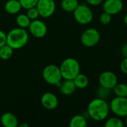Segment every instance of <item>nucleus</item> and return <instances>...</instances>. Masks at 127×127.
Wrapping results in <instances>:
<instances>
[{
  "mask_svg": "<svg viewBox=\"0 0 127 127\" xmlns=\"http://www.w3.org/2000/svg\"><path fill=\"white\" fill-rule=\"evenodd\" d=\"M110 112L109 104L106 100L96 97L91 100L87 107V113L90 118L95 121L106 120Z\"/></svg>",
  "mask_w": 127,
  "mask_h": 127,
  "instance_id": "obj_1",
  "label": "nucleus"
},
{
  "mask_svg": "<svg viewBox=\"0 0 127 127\" xmlns=\"http://www.w3.org/2000/svg\"><path fill=\"white\" fill-rule=\"evenodd\" d=\"M29 36L25 28H16L10 30L7 34V44L13 50L23 48L28 42Z\"/></svg>",
  "mask_w": 127,
  "mask_h": 127,
  "instance_id": "obj_2",
  "label": "nucleus"
},
{
  "mask_svg": "<svg viewBox=\"0 0 127 127\" xmlns=\"http://www.w3.org/2000/svg\"><path fill=\"white\" fill-rule=\"evenodd\" d=\"M60 71L64 80H74V77L80 73V65L79 62L71 57L64 60L60 66Z\"/></svg>",
  "mask_w": 127,
  "mask_h": 127,
  "instance_id": "obj_3",
  "label": "nucleus"
},
{
  "mask_svg": "<svg viewBox=\"0 0 127 127\" xmlns=\"http://www.w3.org/2000/svg\"><path fill=\"white\" fill-rule=\"evenodd\" d=\"M42 77L47 83L57 87L60 86L63 79L60 68L56 65H46L42 71Z\"/></svg>",
  "mask_w": 127,
  "mask_h": 127,
  "instance_id": "obj_4",
  "label": "nucleus"
},
{
  "mask_svg": "<svg viewBox=\"0 0 127 127\" xmlns=\"http://www.w3.org/2000/svg\"><path fill=\"white\" fill-rule=\"evenodd\" d=\"M73 13L74 19L80 25H88L92 22L94 18L92 9L86 4H79Z\"/></svg>",
  "mask_w": 127,
  "mask_h": 127,
  "instance_id": "obj_5",
  "label": "nucleus"
},
{
  "mask_svg": "<svg viewBox=\"0 0 127 127\" xmlns=\"http://www.w3.org/2000/svg\"><path fill=\"white\" fill-rule=\"evenodd\" d=\"M100 39V34L99 31L93 28H88L83 31L81 35V43L87 48H92L98 44Z\"/></svg>",
  "mask_w": 127,
  "mask_h": 127,
  "instance_id": "obj_6",
  "label": "nucleus"
},
{
  "mask_svg": "<svg viewBox=\"0 0 127 127\" xmlns=\"http://www.w3.org/2000/svg\"><path fill=\"white\" fill-rule=\"evenodd\" d=\"M109 108L110 111L116 116L125 118L127 115V97L116 96L111 100Z\"/></svg>",
  "mask_w": 127,
  "mask_h": 127,
  "instance_id": "obj_7",
  "label": "nucleus"
},
{
  "mask_svg": "<svg viewBox=\"0 0 127 127\" xmlns=\"http://www.w3.org/2000/svg\"><path fill=\"white\" fill-rule=\"evenodd\" d=\"M36 7L40 16L48 18L54 13L56 10V3L54 0H39Z\"/></svg>",
  "mask_w": 127,
  "mask_h": 127,
  "instance_id": "obj_8",
  "label": "nucleus"
},
{
  "mask_svg": "<svg viewBox=\"0 0 127 127\" xmlns=\"http://www.w3.org/2000/svg\"><path fill=\"white\" fill-rule=\"evenodd\" d=\"M98 80L100 86L111 90H112L118 83L117 75L110 71H105L102 72L99 76Z\"/></svg>",
  "mask_w": 127,
  "mask_h": 127,
  "instance_id": "obj_9",
  "label": "nucleus"
},
{
  "mask_svg": "<svg viewBox=\"0 0 127 127\" xmlns=\"http://www.w3.org/2000/svg\"><path fill=\"white\" fill-rule=\"evenodd\" d=\"M28 28L31 34L36 38L44 37L48 31L45 23L41 20H39L38 19L31 20Z\"/></svg>",
  "mask_w": 127,
  "mask_h": 127,
  "instance_id": "obj_10",
  "label": "nucleus"
},
{
  "mask_svg": "<svg viewBox=\"0 0 127 127\" xmlns=\"http://www.w3.org/2000/svg\"><path fill=\"white\" fill-rule=\"evenodd\" d=\"M124 7L122 0H105L103 4V11L114 16L119 13Z\"/></svg>",
  "mask_w": 127,
  "mask_h": 127,
  "instance_id": "obj_11",
  "label": "nucleus"
},
{
  "mask_svg": "<svg viewBox=\"0 0 127 127\" xmlns=\"http://www.w3.org/2000/svg\"><path fill=\"white\" fill-rule=\"evenodd\" d=\"M41 103L45 109L54 110L58 106V98L54 93L46 92L41 97Z\"/></svg>",
  "mask_w": 127,
  "mask_h": 127,
  "instance_id": "obj_12",
  "label": "nucleus"
},
{
  "mask_svg": "<svg viewBox=\"0 0 127 127\" xmlns=\"http://www.w3.org/2000/svg\"><path fill=\"white\" fill-rule=\"evenodd\" d=\"M1 123L4 127H16L19 125L18 118L11 112H5L1 116Z\"/></svg>",
  "mask_w": 127,
  "mask_h": 127,
  "instance_id": "obj_13",
  "label": "nucleus"
},
{
  "mask_svg": "<svg viewBox=\"0 0 127 127\" xmlns=\"http://www.w3.org/2000/svg\"><path fill=\"white\" fill-rule=\"evenodd\" d=\"M76 89L77 87L73 80H65L63 82H61L60 86V92L64 95H72L75 92Z\"/></svg>",
  "mask_w": 127,
  "mask_h": 127,
  "instance_id": "obj_14",
  "label": "nucleus"
},
{
  "mask_svg": "<svg viewBox=\"0 0 127 127\" xmlns=\"http://www.w3.org/2000/svg\"><path fill=\"white\" fill-rule=\"evenodd\" d=\"M22 8L19 0H8L4 4L5 11L11 15L18 13Z\"/></svg>",
  "mask_w": 127,
  "mask_h": 127,
  "instance_id": "obj_15",
  "label": "nucleus"
},
{
  "mask_svg": "<svg viewBox=\"0 0 127 127\" xmlns=\"http://www.w3.org/2000/svg\"><path fill=\"white\" fill-rule=\"evenodd\" d=\"M73 80L74 82L77 89H83L86 88L89 86V83L88 77L86 74L81 73H79Z\"/></svg>",
  "mask_w": 127,
  "mask_h": 127,
  "instance_id": "obj_16",
  "label": "nucleus"
},
{
  "mask_svg": "<svg viewBox=\"0 0 127 127\" xmlns=\"http://www.w3.org/2000/svg\"><path fill=\"white\" fill-rule=\"evenodd\" d=\"M69 126L71 127H86L87 120L82 115H76L71 118Z\"/></svg>",
  "mask_w": 127,
  "mask_h": 127,
  "instance_id": "obj_17",
  "label": "nucleus"
},
{
  "mask_svg": "<svg viewBox=\"0 0 127 127\" xmlns=\"http://www.w3.org/2000/svg\"><path fill=\"white\" fill-rule=\"evenodd\" d=\"M79 5L78 0H62L61 7L66 12H74Z\"/></svg>",
  "mask_w": 127,
  "mask_h": 127,
  "instance_id": "obj_18",
  "label": "nucleus"
},
{
  "mask_svg": "<svg viewBox=\"0 0 127 127\" xmlns=\"http://www.w3.org/2000/svg\"><path fill=\"white\" fill-rule=\"evenodd\" d=\"M16 22L17 25H18L19 28H27L29 27L31 20L30 19V18L28 16L27 14L21 13V14H19V15H18V16H16Z\"/></svg>",
  "mask_w": 127,
  "mask_h": 127,
  "instance_id": "obj_19",
  "label": "nucleus"
},
{
  "mask_svg": "<svg viewBox=\"0 0 127 127\" xmlns=\"http://www.w3.org/2000/svg\"><path fill=\"white\" fill-rule=\"evenodd\" d=\"M13 54V49L7 44L0 47V59L3 60H9Z\"/></svg>",
  "mask_w": 127,
  "mask_h": 127,
  "instance_id": "obj_20",
  "label": "nucleus"
},
{
  "mask_svg": "<svg viewBox=\"0 0 127 127\" xmlns=\"http://www.w3.org/2000/svg\"><path fill=\"white\" fill-rule=\"evenodd\" d=\"M114 94L117 97H127V84L126 83H118L112 89Z\"/></svg>",
  "mask_w": 127,
  "mask_h": 127,
  "instance_id": "obj_21",
  "label": "nucleus"
},
{
  "mask_svg": "<svg viewBox=\"0 0 127 127\" xmlns=\"http://www.w3.org/2000/svg\"><path fill=\"white\" fill-rule=\"evenodd\" d=\"M125 126L123 121L120 117H112L106 121L105 127H124Z\"/></svg>",
  "mask_w": 127,
  "mask_h": 127,
  "instance_id": "obj_22",
  "label": "nucleus"
},
{
  "mask_svg": "<svg viewBox=\"0 0 127 127\" xmlns=\"http://www.w3.org/2000/svg\"><path fill=\"white\" fill-rule=\"evenodd\" d=\"M111 94H112V90L111 89L104 88V87L100 86L96 91L97 97L102 98V99H104V100H106L111 95Z\"/></svg>",
  "mask_w": 127,
  "mask_h": 127,
  "instance_id": "obj_23",
  "label": "nucleus"
},
{
  "mask_svg": "<svg viewBox=\"0 0 127 127\" xmlns=\"http://www.w3.org/2000/svg\"><path fill=\"white\" fill-rule=\"evenodd\" d=\"M38 1L39 0H19L22 8H25L26 10L36 7Z\"/></svg>",
  "mask_w": 127,
  "mask_h": 127,
  "instance_id": "obj_24",
  "label": "nucleus"
},
{
  "mask_svg": "<svg viewBox=\"0 0 127 127\" xmlns=\"http://www.w3.org/2000/svg\"><path fill=\"white\" fill-rule=\"evenodd\" d=\"M27 15L30 18L31 20H34V19H38V17L39 16V11L37 10V8L36 7H31V8H29L27 10Z\"/></svg>",
  "mask_w": 127,
  "mask_h": 127,
  "instance_id": "obj_25",
  "label": "nucleus"
},
{
  "mask_svg": "<svg viewBox=\"0 0 127 127\" xmlns=\"http://www.w3.org/2000/svg\"><path fill=\"white\" fill-rule=\"evenodd\" d=\"M112 21V15L103 11L100 16V22L102 25H108Z\"/></svg>",
  "mask_w": 127,
  "mask_h": 127,
  "instance_id": "obj_26",
  "label": "nucleus"
},
{
  "mask_svg": "<svg viewBox=\"0 0 127 127\" xmlns=\"http://www.w3.org/2000/svg\"><path fill=\"white\" fill-rule=\"evenodd\" d=\"M7 44V34L1 30H0V47Z\"/></svg>",
  "mask_w": 127,
  "mask_h": 127,
  "instance_id": "obj_27",
  "label": "nucleus"
},
{
  "mask_svg": "<svg viewBox=\"0 0 127 127\" xmlns=\"http://www.w3.org/2000/svg\"><path fill=\"white\" fill-rule=\"evenodd\" d=\"M120 68L124 74H127V58H124V60L121 63Z\"/></svg>",
  "mask_w": 127,
  "mask_h": 127,
  "instance_id": "obj_28",
  "label": "nucleus"
},
{
  "mask_svg": "<svg viewBox=\"0 0 127 127\" xmlns=\"http://www.w3.org/2000/svg\"><path fill=\"white\" fill-rule=\"evenodd\" d=\"M86 1L90 5L97 6V5H100V4H102L104 0H86Z\"/></svg>",
  "mask_w": 127,
  "mask_h": 127,
  "instance_id": "obj_29",
  "label": "nucleus"
},
{
  "mask_svg": "<svg viewBox=\"0 0 127 127\" xmlns=\"http://www.w3.org/2000/svg\"><path fill=\"white\" fill-rule=\"evenodd\" d=\"M121 54L124 57V58H127V42L124 43L121 47Z\"/></svg>",
  "mask_w": 127,
  "mask_h": 127,
  "instance_id": "obj_30",
  "label": "nucleus"
},
{
  "mask_svg": "<svg viewBox=\"0 0 127 127\" xmlns=\"http://www.w3.org/2000/svg\"><path fill=\"white\" fill-rule=\"evenodd\" d=\"M124 22L125 25L127 26V13L125 15V16H124Z\"/></svg>",
  "mask_w": 127,
  "mask_h": 127,
  "instance_id": "obj_31",
  "label": "nucleus"
},
{
  "mask_svg": "<svg viewBox=\"0 0 127 127\" xmlns=\"http://www.w3.org/2000/svg\"><path fill=\"white\" fill-rule=\"evenodd\" d=\"M20 127H28V124H22L20 126Z\"/></svg>",
  "mask_w": 127,
  "mask_h": 127,
  "instance_id": "obj_32",
  "label": "nucleus"
},
{
  "mask_svg": "<svg viewBox=\"0 0 127 127\" xmlns=\"http://www.w3.org/2000/svg\"><path fill=\"white\" fill-rule=\"evenodd\" d=\"M124 124H125V125L127 127V115L125 117V121H124Z\"/></svg>",
  "mask_w": 127,
  "mask_h": 127,
  "instance_id": "obj_33",
  "label": "nucleus"
}]
</instances>
